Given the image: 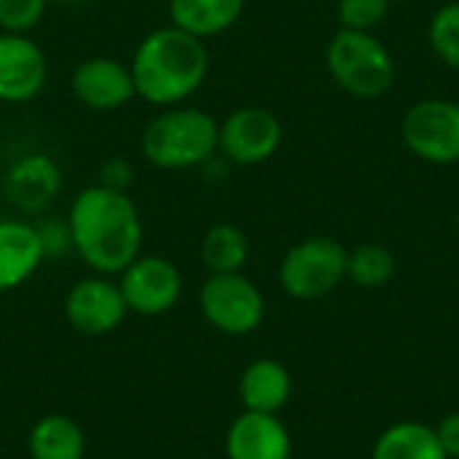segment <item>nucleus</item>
<instances>
[{"label":"nucleus","instance_id":"12","mask_svg":"<svg viewBox=\"0 0 459 459\" xmlns=\"http://www.w3.org/2000/svg\"><path fill=\"white\" fill-rule=\"evenodd\" d=\"M65 178L59 164L40 151L19 156L3 178V191L8 202L22 212H43L62 191Z\"/></svg>","mask_w":459,"mask_h":459},{"label":"nucleus","instance_id":"15","mask_svg":"<svg viewBox=\"0 0 459 459\" xmlns=\"http://www.w3.org/2000/svg\"><path fill=\"white\" fill-rule=\"evenodd\" d=\"M46 253L38 226L16 218L0 221V293L22 288L43 266Z\"/></svg>","mask_w":459,"mask_h":459},{"label":"nucleus","instance_id":"11","mask_svg":"<svg viewBox=\"0 0 459 459\" xmlns=\"http://www.w3.org/2000/svg\"><path fill=\"white\" fill-rule=\"evenodd\" d=\"M48 78V59L30 35L0 32V102L35 100Z\"/></svg>","mask_w":459,"mask_h":459},{"label":"nucleus","instance_id":"5","mask_svg":"<svg viewBox=\"0 0 459 459\" xmlns=\"http://www.w3.org/2000/svg\"><path fill=\"white\" fill-rule=\"evenodd\" d=\"M277 277L290 299H325L347 280V250L331 237L304 239L282 255Z\"/></svg>","mask_w":459,"mask_h":459},{"label":"nucleus","instance_id":"8","mask_svg":"<svg viewBox=\"0 0 459 459\" xmlns=\"http://www.w3.org/2000/svg\"><path fill=\"white\" fill-rule=\"evenodd\" d=\"M118 288L126 309L140 317H161L172 312L183 296V274L164 255H137L121 274Z\"/></svg>","mask_w":459,"mask_h":459},{"label":"nucleus","instance_id":"4","mask_svg":"<svg viewBox=\"0 0 459 459\" xmlns=\"http://www.w3.org/2000/svg\"><path fill=\"white\" fill-rule=\"evenodd\" d=\"M325 65L331 78L360 100L382 97L395 81L393 54L374 32L339 30L325 48Z\"/></svg>","mask_w":459,"mask_h":459},{"label":"nucleus","instance_id":"1","mask_svg":"<svg viewBox=\"0 0 459 459\" xmlns=\"http://www.w3.org/2000/svg\"><path fill=\"white\" fill-rule=\"evenodd\" d=\"M65 221L73 253L94 274L118 277L143 253V218L126 191L89 186L73 199Z\"/></svg>","mask_w":459,"mask_h":459},{"label":"nucleus","instance_id":"20","mask_svg":"<svg viewBox=\"0 0 459 459\" xmlns=\"http://www.w3.org/2000/svg\"><path fill=\"white\" fill-rule=\"evenodd\" d=\"M250 258V242L242 229L231 223H218L207 229L202 239V264L210 274H234L242 272Z\"/></svg>","mask_w":459,"mask_h":459},{"label":"nucleus","instance_id":"18","mask_svg":"<svg viewBox=\"0 0 459 459\" xmlns=\"http://www.w3.org/2000/svg\"><path fill=\"white\" fill-rule=\"evenodd\" d=\"M27 455L30 459H83L86 433L73 417L46 414L27 436Z\"/></svg>","mask_w":459,"mask_h":459},{"label":"nucleus","instance_id":"6","mask_svg":"<svg viewBox=\"0 0 459 459\" xmlns=\"http://www.w3.org/2000/svg\"><path fill=\"white\" fill-rule=\"evenodd\" d=\"M202 317L226 336H250L266 317L261 288L242 272L210 274L199 290Z\"/></svg>","mask_w":459,"mask_h":459},{"label":"nucleus","instance_id":"21","mask_svg":"<svg viewBox=\"0 0 459 459\" xmlns=\"http://www.w3.org/2000/svg\"><path fill=\"white\" fill-rule=\"evenodd\" d=\"M395 269L398 264L393 250L379 242H363L352 253H347V280L358 288H385L395 277Z\"/></svg>","mask_w":459,"mask_h":459},{"label":"nucleus","instance_id":"17","mask_svg":"<svg viewBox=\"0 0 459 459\" xmlns=\"http://www.w3.org/2000/svg\"><path fill=\"white\" fill-rule=\"evenodd\" d=\"M242 11L245 0H169V24L204 40L234 27Z\"/></svg>","mask_w":459,"mask_h":459},{"label":"nucleus","instance_id":"9","mask_svg":"<svg viewBox=\"0 0 459 459\" xmlns=\"http://www.w3.org/2000/svg\"><path fill=\"white\" fill-rule=\"evenodd\" d=\"M282 143V124L266 108H239L221 121L218 132V153L231 164L253 167L277 153Z\"/></svg>","mask_w":459,"mask_h":459},{"label":"nucleus","instance_id":"19","mask_svg":"<svg viewBox=\"0 0 459 459\" xmlns=\"http://www.w3.org/2000/svg\"><path fill=\"white\" fill-rule=\"evenodd\" d=\"M371 459H449L430 425L395 422L374 444Z\"/></svg>","mask_w":459,"mask_h":459},{"label":"nucleus","instance_id":"7","mask_svg":"<svg viewBox=\"0 0 459 459\" xmlns=\"http://www.w3.org/2000/svg\"><path fill=\"white\" fill-rule=\"evenodd\" d=\"M401 134L406 148L428 164L459 161V102L455 100H422L403 116Z\"/></svg>","mask_w":459,"mask_h":459},{"label":"nucleus","instance_id":"23","mask_svg":"<svg viewBox=\"0 0 459 459\" xmlns=\"http://www.w3.org/2000/svg\"><path fill=\"white\" fill-rule=\"evenodd\" d=\"M390 0H339V22L342 30L371 32L387 19Z\"/></svg>","mask_w":459,"mask_h":459},{"label":"nucleus","instance_id":"22","mask_svg":"<svg viewBox=\"0 0 459 459\" xmlns=\"http://www.w3.org/2000/svg\"><path fill=\"white\" fill-rule=\"evenodd\" d=\"M428 38H430V48L436 51V56L444 65L459 70V0L444 3L433 13Z\"/></svg>","mask_w":459,"mask_h":459},{"label":"nucleus","instance_id":"13","mask_svg":"<svg viewBox=\"0 0 459 459\" xmlns=\"http://www.w3.org/2000/svg\"><path fill=\"white\" fill-rule=\"evenodd\" d=\"M73 94L91 110H118L134 100V81L129 65L113 56H89L73 70Z\"/></svg>","mask_w":459,"mask_h":459},{"label":"nucleus","instance_id":"24","mask_svg":"<svg viewBox=\"0 0 459 459\" xmlns=\"http://www.w3.org/2000/svg\"><path fill=\"white\" fill-rule=\"evenodd\" d=\"M48 0H0V32L27 35L38 27Z\"/></svg>","mask_w":459,"mask_h":459},{"label":"nucleus","instance_id":"10","mask_svg":"<svg viewBox=\"0 0 459 459\" xmlns=\"http://www.w3.org/2000/svg\"><path fill=\"white\" fill-rule=\"evenodd\" d=\"M129 315L118 280L91 274L78 280L65 296V317L83 336H108Z\"/></svg>","mask_w":459,"mask_h":459},{"label":"nucleus","instance_id":"29","mask_svg":"<svg viewBox=\"0 0 459 459\" xmlns=\"http://www.w3.org/2000/svg\"><path fill=\"white\" fill-rule=\"evenodd\" d=\"M455 221H457V231H459V210H457V218H455Z\"/></svg>","mask_w":459,"mask_h":459},{"label":"nucleus","instance_id":"16","mask_svg":"<svg viewBox=\"0 0 459 459\" xmlns=\"http://www.w3.org/2000/svg\"><path fill=\"white\" fill-rule=\"evenodd\" d=\"M293 395L290 371L272 358L253 360L239 377V401L245 411L280 414Z\"/></svg>","mask_w":459,"mask_h":459},{"label":"nucleus","instance_id":"27","mask_svg":"<svg viewBox=\"0 0 459 459\" xmlns=\"http://www.w3.org/2000/svg\"><path fill=\"white\" fill-rule=\"evenodd\" d=\"M433 430H436L438 444H441V449L446 452V457L459 459V411L446 414Z\"/></svg>","mask_w":459,"mask_h":459},{"label":"nucleus","instance_id":"14","mask_svg":"<svg viewBox=\"0 0 459 459\" xmlns=\"http://www.w3.org/2000/svg\"><path fill=\"white\" fill-rule=\"evenodd\" d=\"M293 438L277 414L242 411L226 430V459H290Z\"/></svg>","mask_w":459,"mask_h":459},{"label":"nucleus","instance_id":"25","mask_svg":"<svg viewBox=\"0 0 459 459\" xmlns=\"http://www.w3.org/2000/svg\"><path fill=\"white\" fill-rule=\"evenodd\" d=\"M38 234H40V245H43V253H46V261L48 258H59L65 253H73V239H70V229H67V221H56V218H48L38 226Z\"/></svg>","mask_w":459,"mask_h":459},{"label":"nucleus","instance_id":"3","mask_svg":"<svg viewBox=\"0 0 459 459\" xmlns=\"http://www.w3.org/2000/svg\"><path fill=\"white\" fill-rule=\"evenodd\" d=\"M221 121L207 110L175 105L153 116L140 137V151L148 164L167 172L202 167L218 153Z\"/></svg>","mask_w":459,"mask_h":459},{"label":"nucleus","instance_id":"26","mask_svg":"<svg viewBox=\"0 0 459 459\" xmlns=\"http://www.w3.org/2000/svg\"><path fill=\"white\" fill-rule=\"evenodd\" d=\"M97 183L105 186V188L129 194V186L134 183V169H132V164L126 159H108L100 167V180Z\"/></svg>","mask_w":459,"mask_h":459},{"label":"nucleus","instance_id":"2","mask_svg":"<svg viewBox=\"0 0 459 459\" xmlns=\"http://www.w3.org/2000/svg\"><path fill=\"white\" fill-rule=\"evenodd\" d=\"M129 73L140 100L156 108H175L202 89L210 73V54L202 38L167 24L137 43Z\"/></svg>","mask_w":459,"mask_h":459},{"label":"nucleus","instance_id":"28","mask_svg":"<svg viewBox=\"0 0 459 459\" xmlns=\"http://www.w3.org/2000/svg\"><path fill=\"white\" fill-rule=\"evenodd\" d=\"M54 3H78V0H54Z\"/></svg>","mask_w":459,"mask_h":459}]
</instances>
